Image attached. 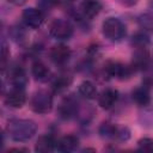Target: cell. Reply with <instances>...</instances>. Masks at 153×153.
<instances>
[{"mask_svg": "<svg viewBox=\"0 0 153 153\" xmlns=\"http://www.w3.org/2000/svg\"><path fill=\"white\" fill-rule=\"evenodd\" d=\"M5 131L7 136L17 142H24L33 137L37 131V124L27 118H12L7 122Z\"/></svg>", "mask_w": 153, "mask_h": 153, "instance_id": "1", "label": "cell"}, {"mask_svg": "<svg viewBox=\"0 0 153 153\" xmlns=\"http://www.w3.org/2000/svg\"><path fill=\"white\" fill-rule=\"evenodd\" d=\"M102 32L106 39L117 43L127 36V27L121 19L109 17L102 24Z\"/></svg>", "mask_w": 153, "mask_h": 153, "instance_id": "2", "label": "cell"}, {"mask_svg": "<svg viewBox=\"0 0 153 153\" xmlns=\"http://www.w3.org/2000/svg\"><path fill=\"white\" fill-rule=\"evenodd\" d=\"M53 93L48 90L36 91L30 99V108L33 112L45 115L53 110Z\"/></svg>", "mask_w": 153, "mask_h": 153, "instance_id": "3", "label": "cell"}, {"mask_svg": "<svg viewBox=\"0 0 153 153\" xmlns=\"http://www.w3.org/2000/svg\"><path fill=\"white\" fill-rule=\"evenodd\" d=\"M49 33L59 39V41H66L69 39L73 36L74 27L71 24L69 20L63 18H55L49 23Z\"/></svg>", "mask_w": 153, "mask_h": 153, "instance_id": "4", "label": "cell"}, {"mask_svg": "<svg viewBox=\"0 0 153 153\" xmlns=\"http://www.w3.org/2000/svg\"><path fill=\"white\" fill-rule=\"evenodd\" d=\"M104 73L110 78H115L118 80H127L133 75L134 69L130 65L110 60L106 61L104 65Z\"/></svg>", "mask_w": 153, "mask_h": 153, "instance_id": "5", "label": "cell"}, {"mask_svg": "<svg viewBox=\"0 0 153 153\" xmlns=\"http://www.w3.org/2000/svg\"><path fill=\"white\" fill-rule=\"evenodd\" d=\"M22 19L24 22V24L27 27L31 29H38L43 25L44 20H45V16L43 13V11L41 8H36V7H29L25 8L22 13Z\"/></svg>", "mask_w": 153, "mask_h": 153, "instance_id": "6", "label": "cell"}, {"mask_svg": "<svg viewBox=\"0 0 153 153\" xmlns=\"http://www.w3.org/2000/svg\"><path fill=\"white\" fill-rule=\"evenodd\" d=\"M134 72H141L151 67V55L147 48H135L131 57V63Z\"/></svg>", "mask_w": 153, "mask_h": 153, "instance_id": "7", "label": "cell"}, {"mask_svg": "<svg viewBox=\"0 0 153 153\" xmlns=\"http://www.w3.org/2000/svg\"><path fill=\"white\" fill-rule=\"evenodd\" d=\"M4 102L7 106L12 108V109H20L25 105L26 103V93H25V88L22 87H13L11 90L7 91V93L5 94Z\"/></svg>", "mask_w": 153, "mask_h": 153, "instance_id": "8", "label": "cell"}, {"mask_svg": "<svg viewBox=\"0 0 153 153\" xmlns=\"http://www.w3.org/2000/svg\"><path fill=\"white\" fill-rule=\"evenodd\" d=\"M57 114L62 120H72L79 115V104L73 97H66L57 108Z\"/></svg>", "mask_w": 153, "mask_h": 153, "instance_id": "9", "label": "cell"}, {"mask_svg": "<svg viewBox=\"0 0 153 153\" xmlns=\"http://www.w3.org/2000/svg\"><path fill=\"white\" fill-rule=\"evenodd\" d=\"M72 56V50L68 45L60 43L55 44L49 50V59L57 66H62L68 62V60Z\"/></svg>", "mask_w": 153, "mask_h": 153, "instance_id": "10", "label": "cell"}, {"mask_svg": "<svg viewBox=\"0 0 153 153\" xmlns=\"http://www.w3.org/2000/svg\"><path fill=\"white\" fill-rule=\"evenodd\" d=\"M102 8L103 5L99 0H82V2L80 4L79 14L85 20H91L100 13Z\"/></svg>", "mask_w": 153, "mask_h": 153, "instance_id": "11", "label": "cell"}, {"mask_svg": "<svg viewBox=\"0 0 153 153\" xmlns=\"http://www.w3.org/2000/svg\"><path fill=\"white\" fill-rule=\"evenodd\" d=\"M117 100H118V91L111 87L103 90L98 94V104L104 110L111 109L117 103Z\"/></svg>", "mask_w": 153, "mask_h": 153, "instance_id": "12", "label": "cell"}, {"mask_svg": "<svg viewBox=\"0 0 153 153\" xmlns=\"http://www.w3.org/2000/svg\"><path fill=\"white\" fill-rule=\"evenodd\" d=\"M8 80L13 87L25 88V86L27 85L29 78H27V74L23 67L14 66L13 68H11V71L8 73Z\"/></svg>", "mask_w": 153, "mask_h": 153, "instance_id": "13", "label": "cell"}, {"mask_svg": "<svg viewBox=\"0 0 153 153\" xmlns=\"http://www.w3.org/2000/svg\"><path fill=\"white\" fill-rule=\"evenodd\" d=\"M55 148H57V141L50 134L41 135L35 143V151L39 153H49L53 152Z\"/></svg>", "mask_w": 153, "mask_h": 153, "instance_id": "14", "label": "cell"}, {"mask_svg": "<svg viewBox=\"0 0 153 153\" xmlns=\"http://www.w3.org/2000/svg\"><path fill=\"white\" fill-rule=\"evenodd\" d=\"M133 102L139 106H147L151 104V93L147 86H139L131 92Z\"/></svg>", "mask_w": 153, "mask_h": 153, "instance_id": "15", "label": "cell"}, {"mask_svg": "<svg viewBox=\"0 0 153 153\" xmlns=\"http://www.w3.org/2000/svg\"><path fill=\"white\" fill-rule=\"evenodd\" d=\"M31 74L37 81H45L50 76V69L43 61L36 60L31 65Z\"/></svg>", "mask_w": 153, "mask_h": 153, "instance_id": "16", "label": "cell"}, {"mask_svg": "<svg viewBox=\"0 0 153 153\" xmlns=\"http://www.w3.org/2000/svg\"><path fill=\"white\" fill-rule=\"evenodd\" d=\"M79 146V139L75 135H65L57 141V149L63 153L74 152Z\"/></svg>", "mask_w": 153, "mask_h": 153, "instance_id": "17", "label": "cell"}, {"mask_svg": "<svg viewBox=\"0 0 153 153\" xmlns=\"http://www.w3.org/2000/svg\"><path fill=\"white\" fill-rule=\"evenodd\" d=\"M120 127L115 123L111 122H103L99 127V134L104 139H111V140H117L118 139V133H120Z\"/></svg>", "mask_w": 153, "mask_h": 153, "instance_id": "18", "label": "cell"}, {"mask_svg": "<svg viewBox=\"0 0 153 153\" xmlns=\"http://www.w3.org/2000/svg\"><path fill=\"white\" fill-rule=\"evenodd\" d=\"M78 92L81 97H84L85 99H94L96 97H98V91L96 85L90 81V80H84L82 82H80L79 87H78Z\"/></svg>", "mask_w": 153, "mask_h": 153, "instance_id": "19", "label": "cell"}, {"mask_svg": "<svg viewBox=\"0 0 153 153\" xmlns=\"http://www.w3.org/2000/svg\"><path fill=\"white\" fill-rule=\"evenodd\" d=\"M73 79L69 75H60L56 79H54L53 84H51V90L54 93H62L63 91H66L71 84H72Z\"/></svg>", "mask_w": 153, "mask_h": 153, "instance_id": "20", "label": "cell"}, {"mask_svg": "<svg viewBox=\"0 0 153 153\" xmlns=\"http://www.w3.org/2000/svg\"><path fill=\"white\" fill-rule=\"evenodd\" d=\"M137 23L145 31L153 32V12L140 14L137 18Z\"/></svg>", "mask_w": 153, "mask_h": 153, "instance_id": "21", "label": "cell"}, {"mask_svg": "<svg viewBox=\"0 0 153 153\" xmlns=\"http://www.w3.org/2000/svg\"><path fill=\"white\" fill-rule=\"evenodd\" d=\"M10 36L12 37V39L19 44H23L26 41V32L25 30L20 26V25H14L10 29Z\"/></svg>", "mask_w": 153, "mask_h": 153, "instance_id": "22", "label": "cell"}, {"mask_svg": "<svg viewBox=\"0 0 153 153\" xmlns=\"http://www.w3.org/2000/svg\"><path fill=\"white\" fill-rule=\"evenodd\" d=\"M149 43V37L145 32H136L131 38V44L134 48H147Z\"/></svg>", "mask_w": 153, "mask_h": 153, "instance_id": "23", "label": "cell"}, {"mask_svg": "<svg viewBox=\"0 0 153 153\" xmlns=\"http://www.w3.org/2000/svg\"><path fill=\"white\" fill-rule=\"evenodd\" d=\"M137 149L142 152H153V139L141 137L137 141Z\"/></svg>", "mask_w": 153, "mask_h": 153, "instance_id": "24", "label": "cell"}, {"mask_svg": "<svg viewBox=\"0 0 153 153\" xmlns=\"http://www.w3.org/2000/svg\"><path fill=\"white\" fill-rule=\"evenodd\" d=\"M8 57H10V49L6 42L2 39V43H1V69L2 72H5V68L8 62Z\"/></svg>", "mask_w": 153, "mask_h": 153, "instance_id": "25", "label": "cell"}, {"mask_svg": "<svg viewBox=\"0 0 153 153\" xmlns=\"http://www.w3.org/2000/svg\"><path fill=\"white\" fill-rule=\"evenodd\" d=\"M53 6H71L75 0H49Z\"/></svg>", "mask_w": 153, "mask_h": 153, "instance_id": "26", "label": "cell"}, {"mask_svg": "<svg viewBox=\"0 0 153 153\" xmlns=\"http://www.w3.org/2000/svg\"><path fill=\"white\" fill-rule=\"evenodd\" d=\"M118 4H121L122 6H126V7H130V6H134L137 0H116Z\"/></svg>", "mask_w": 153, "mask_h": 153, "instance_id": "27", "label": "cell"}, {"mask_svg": "<svg viewBox=\"0 0 153 153\" xmlns=\"http://www.w3.org/2000/svg\"><path fill=\"white\" fill-rule=\"evenodd\" d=\"M7 1L12 5H16V6H22L26 2V0H7Z\"/></svg>", "mask_w": 153, "mask_h": 153, "instance_id": "28", "label": "cell"}, {"mask_svg": "<svg viewBox=\"0 0 153 153\" xmlns=\"http://www.w3.org/2000/svg\"><path fill=\"white\" fill-rule=\"evenodd\" d=\"M27 148H11L8 149V152H27Z\"/></svg>", "mask_w": 153, "mask_h": 153, "instance_id": "29", "label": "cell"}, {"mask_svg": "<svg viewBox=\"0 0 153 153\" xmlns=\"http://www.w3.org/2000/svg\"><path fill=\"white\" fill-rule=\"evenodd\" d=\"M151 63H152V65H153V56H152V57H151Z\"/></svg>", "mask_w": 153, "mask_h": 153, "instance_id": "30", "label": "cell"}]
</instances>
